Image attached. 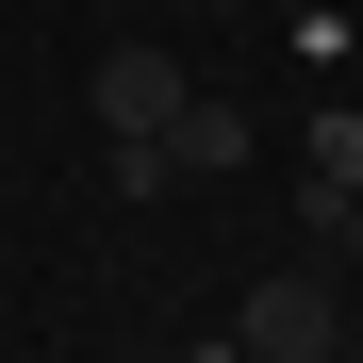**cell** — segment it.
<instances>
[{
  "label": "cell",
  "mask_w": 363,
  "mask_h": 363,
  "mask_svg": "<svg viewBox=\"0 0 363 363\" xmlns=\"http://www.w3.org/2000/svg\"><path fill=\"white\" fill-rule=\"evenodd\" d=\"M231 347H248V363H330L347 314H330V281H314V264H264V281H248V314H231Z\"/></svg>",
  "instance_id": "1"
},
{
  "label": "cell",
  "mask_w": 363,
  "mask_h": 363,
  "mask_svg": "<svg viewBox=\"0 0 363 363\" xmlns=\"http://www.w3.org/2000/svg\"><path fill=\"white\" fill-rule=\"evenodd\" d=\"M182 99H199V83H182L165 50H116V67H99V133H182Z\"/></svg>",
  "instance_id": "2"
},
{
  "label": "cell",
  "mask_w": 363,
  "mask_h": 363,
  "mask_svg": "<svg viewBox=\"0 0 363 363\" xmlns=\"http://www.w3.org/2000/svg\"><path fill=\"white\" fill-rule=\"evenodd\" d=\"M330 199H363V99H330L314 133H297V215L330 231Z\"/></svg>",
  "instance_id": "3"
},
{
  "label": "cell",
  "mask_w": 363,
  "mask_h": 363,
  "mask_svg": "<svg viewBox=\"0 0 363 363\" xmlns=\"http://www.w3.org/2000/svg\"><path fill=\"white\" fill-rule=\"evenodd\" d=\"M165 149H182V182H199V165H248V149H264V116H248V99H182V133H165Z\"/></svg>",
  "instance_id": "4"
},
{
  "label": "cell",
  "mask_w": 363,
  "mask_h": 363,
  "mask_svg": "<svg viewBox=\"0 0 363 363\" xmlns=\"http://www.w3.org/2000/svg\"><path fill=\"white\" fill-rule=\"evenodd\" d=\"M314 248H347V264H363V199H330V231H314Z\"/></svg>",
  "instance_id": "5"
},
{
  "label": "cell",
  "mask_w": 363,
  "mask_h": 363,
  "mask_svg": "<svg viewBox=\"0 0 363 363\" xmlns=\"http://www.w3.org/2000/svg\"><path fill=\"white\" fill-rule=\"evenodd\" d=\"M330 363H363V347H330Z\"/></svg>",
  "instance_id": "6"
}]
</instances>
